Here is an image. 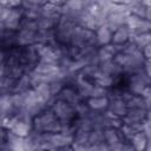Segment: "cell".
Masks as SVG:
<instances>
[{"instance_id": "obj_19", "label": "cell", "mask_w": 151, "mask_h": 151, "mask_svg": "<svg viewBox=\"0 0 151 151\" xmlns=\"http://www.w3.org/2000/svg\"><path fill=\"white\" fill-rule=\"evenodd\" d=\"M131 42H133L140 51H143L146 46H149L151 44V32H146V33H142L137 37L131 38L130 40Z\"/></svg>"}, {"instance_id": "obj_14", "label": "cell", "mask_w": 151, "mask_h": 151, "mask_svg": "<svg viewBox=\"0 0 151 151\" xmlns=\"http://www.w3.org/2000/svg\"><path fill=\"white\" fill-rule=\"evenodd\" d=\"M60 71L59 66L55 65V64H47V63H41L39 61L32 72L39 74V76H42V77H50V76H53L55 73H58Z\"/></svg>"}, {"instance_id": "obj_21", "label": "cell", "mask_w": 151, "mask_h": 151, "mask_svg": "<svg viewBox=\"0 0 151 151\" xmlns=\"http://www.w3.org/2000/svg\"><path fill=\"white\" fill-rule=\"evenodd\" d=\"M76 112H77V117L78 118H86V117H90L91 113H92V111L90 110V107L87 106L85 100L80 101L76 106Z\"/></svg>"}, {"instance_id": "obj_22", "label": "cell", "mask_w": 151, "mask_h": 151, "mask_svg": "<svg viewBox=\"0 0 151 151\" xmlns=\"http://www.w3.org/2000/svg\"><path fill=\"white\" fill-rule=\"evenodd\" d=\"M88 136L90 132H85V131H76L74 132V139H73V144H79V145H88Z\"/></svg>"}, {"instance_id": "obj_7", "label": "cell", "mask_w": 151, "mask_h": 151, "mask_svg": "<svg viewBox=\"0 0 151 151\" xmlns=\"http://www.w3.org/2000/svg\"><path fill=\"white\" fill-rule=\"evenodd\" d=\"M74 133L61 131L58 133H50V143L54 149H61L65 146H71L73 144Z\"/></svg>"}, {"instance_id": "obj_6", "label": "cell", "mask_w": 151, "mask_h": 151, "mask_svg": "<svg viewBox=\"0 0 151 151\" xmlns=\"http://www.w3.org/2000/svg\"><path fill=\"white\" fill-rule=\"evenodd\" d=\"M57 99H60L63 101H66L68 104H71L72 106H77L80 101H83L77 87L74 85H70V84H66V86L61 90V92L58 94Z\"/></svg>"}, {"instance_id": "obj_28", "label": "cell", "mask_w": 151, "mask_h": 151, "mask_svg": "<svg viewBox=\"0 0 151 151\" xmlns=\"http://www.w3.org/2000/svg\"><path fill=\"white\" fill-rule=\"evenodd\" d=\"M144 19L149 22H151V7H146V11H145V17Z\"/></svg>"}, {"instance_id": "obj_4", "label": "cell", "mask_w": 151, "mask_h": 151, "mask_svg": "<svg viewBox=\"0 0 151 151\" xmlns=\"http://www.w3.org/2000/svg\"><path fill=\"white\" fill-rule=\"evenodd\" d=\"M124 87L133 93V94H142V92L144 91V88L151 84V81L147 79V77L145 76V73L143 71L132 73V74H124Z\"/></svg>"}, {"instance_id": "obj_5", "label": "cell", "mask_w": 151, "mask_h": 151, "mask_svg": "<svg viewBox=\"0 0 151 151\" xmlns=\"http://www.w3.org/2000/svg\"><path fill=\"white\" fill-rule=\"evenodd\" d=\"M147 111L145 109H129L126 116L123 118V123L142 126L147 120Z\"/></svg>"}, {"instance_id": "obj_24", "label": "cell", "mask_w": 151, "mask_h": 151, "mask_svg": "<svg viewBox=\"0 0 151 151\" xmlns=\"http://www.w3.org/2000/svg\"><path fill=\"white\" fill-rule=\"evenodd\" d=\"M143 72L147 77V79L151 81V59H145L144 66H143Z\"/></svg>"}, {"instance_id": "obj_17", "label": "cell", "mask_w": 151, "mask_h": 151, "mask_svg": "<svg viewBox=\"0 0 151 151\" xmlns=\"http://www.w3.org/2000/svg\"><path fill=\"white\" fill-rule=\"evenodd\" d=\"M120 50L116 46H113L112 44L107 45V46H103L98 48V58L100 63H105V61H111L114 59L116 54L119 52Z\"/></svg>"}, {"instance_id": "obj_16", "label": "cell", "mask_w": 151, "mask_h": 151, "mask_svg": "<svg viewBox=\"0 0 151 151\" xmlns=\"http://www.w3.org/2000/svg\"><path fill=\"white\" fill-rule=\"evenodd\" d=\"M136 151H145L146 146L149 144V138L146 137V134L143 131H139L137 133H134L129 140H127Z\"/></svg>"}, {"instance_id": "obj_23", "label": "cell", "mask_w": 151, "mask_h": 151, "mask_svg": "<svg viewBox=\"0 0 151 151\" xmlns=\"http://www.w3.org/2000/svg\"><path fill=\"white\" fill-rule=\"evenodd\" d=\"M21 29H27V31H32V32H38L39 31V26H38V21L34 19H27L24 18L21 21Z\"/></svg>"}, {"instance_id": "obj_18", "label": "cell", "mask_w": 151, "mask_h": 151, "mask_svg": "<svg viewBox=\"0 0 151 151\" xmlns=\"http://www.w3.org/2000/svg\"><path fill=\"white\" fill-rule=\"evenodd\" d=\"M104 140L107 145H113L118 142L124 140L122 137V133L119 131V129H114V127H105L104 129Z\"/></svg>"}, {"instance_id": "obj_25", "label": "cell", "mask_w": 151, "mask_h": 151, "mask_svg": "<svg viewBox=\"0 0 151 151\" xmlns=\"http://www.w3.org/2000/svg\"><path fill=\"white\" fill-rule=\"evenodd\" d=\"M90 151H109V145L104 142V143H100V144L90 146Z\"/></svg>"}, {"instance_id": "obj_29", "label": "cell", "mask_w": 151, "mask_h": 151, "mask_svg": "<svg viewBox=\"0 0 151 151\" xmlns=\"http://www.w3.org/2000/svg\"><path fill=\"white\" fill-rule=\"evenodd\" d=\"M57 151H73V147H72V145L71 146H65V147H61V149H57Z\"/></svg>"}, {"instance_id": "obj_1", "label": "cell", "mask_w": 151, "mask_h": 151, "mask_svg": "<svg viewBox=\"0 0 151 151\" xmlns=\"http://www.w3.org/2000/svg\"><path fill=\"white\" fill-rule=\"evenodd\" d=\"M64 129L63 123L48 107L33 118V130L40 133H58Z\"/></svg>"}, {"instance_id": "obj_15", "label": "cell", "mask_w": 151, "mask_h": 151, "mask_svg": "<svg viewBox=\"0 0 151 151\" xmlns=\"http://www.w3.org/2000/svg\"><path fill=\"white\" fill-rule=\"evenodd\" d=\"M98 68H99V73L106 74V76H111V77H118V76L124 74L123 73V70L113 60L100 63L99 66H98Z\"/></svg>"}, {"instance_id": "obj_20", "label": "cell", "mask_w": 151, "mask_h": 151, "mask_svg": "<svg viewBox=\"0 0 151 151\" xmlns=\"http://www.w3.org/2000/svg\"><path fill=\"white\" fill-rule=\"evenodd\" d=\"M104 129H94L90 132L88 136V145L93 146L100 143H104Z\"/></svg>"}, {"instance_id": "obj_10", "label": "cell", "mask_w": 151, "mask_h": 151, "mask_svg": "<svg viewBox=\"0 0 151 151\" xmlns=\"http://www.w3.org/2000/svg\"><path fill=\"white\" fill-rule=\"evenodd\" d=\"M87 106L92 112H98V113H104L109 110L110 105V97L104 96V97H91L85 100Z\"/></svg>"}, {"instance_id": "obj_32", "label": "cell", "mask_w": 151, "mask_h": 151, "mask_svg": "<svg viewBox=\"0 0 151 151\" xmlns=\"http://www.w3.org/2000/svg\"><path fill=\"white\" fill-rule=\"evenodd\" d=\"M1 151H9V150H1Z\"/></svg>"}, {"instance_id": "obj_11", "label": "cell", "mask_w": 151, "mask_h": 151, "mask_svg": "<svg viewBox=\"0 0 151 151\" xmlns=\"http://www.w3.org/2000/svg\"><path fill=\"white\" fill-rule=\"evenodd\" d=\"M130 39H131L130 29H129L127 26H124V27H120V28H118L113 32L111 44L113 46L118 47L119 50H122L127 42H130Z\"/></svg>"}, {"instance_id": "obj_3", "label": "cell", "mask_w": 151, "mask_h": 151, "mask_svg": "<svg viewBox=\"0 0 151 151\" xmlns=\"http://www.w3.org/2000/svg\"><path fill=\"white\" fill-rule=\"evenodd\" d=\"M50 109L63 124H73V122L78 118L76 107L60 99H55L50 106Z\"/></svg>"}, {"instance_id": "obj_13", "label": "cell", "mask_w": 151, "mask_h": 151, "mask_svg": "<svg viewBox=\"0 0 151 151\" xmlns=\"http://www.w3.org/2000/svg\"><path fill=\"white\" fill-rule=\"evenodd\" d=\"M112 34H113V32L111 31V28L107 25H101L100 27H98L94 32L96 42H97L98 47L110 45L112 41Z\"/></svg>"}, {"instance_id": "obj_26", "label": "cell", "mask_w": 151, "mask_h": 151, "mask_svg": "<svg viewBox=\"0 0 151 151\" xmlns=\"http://www.w3.org/2000/svg\"><path fill=\"white\" fill-rule=\"evenodd\" d=\"M143 132L146 134V137L149 138V140H151V122L146 120L143 125Z\"/></svg>"}, {"instance_id": "obj_8", "label": "cell", "mask_w": 151, "mask_h": 151, "mask_svg": "<svg viewBox=\"0 0 151 151\" xmlns=\"http://www.w3.org/2000/svg\"><path fill=\"white\" fill-rule=\"evenodd\" d=\"M127 15L129 13L126 12H111L107 18H106V22L105 25H107L112 32H114L116 29L126 26V21H127Z\"/></svg>"}, {"instance_id": "obj_31", "label": "cell", "mask_w": 151, "mask_h": 151, "mask_svg": "<svg viewBox=\"0 0 151 151\" xmlns=\"http://www.w3.org/2000/svg\"><path fill=\"white\" fill-rule=\"evenodd\" d=\"M51 151H57V149H54V150H51Z\"/></svg>"}, {"instance_id": "obj_12", "label": "cell", "mask_w": 151, "mask_h": 151, "mask_svg": "<svg viewBox=\"0 0 151 151\" xmlns=\"http://www.w3.org/2000/svg\"><path fill=\"white\" fill-rule=\"evenodd\" d=\"M127 105L126 103L120 98V97H114V98H110V105H109V112L118 118H124L127 113Z\"/></svg>"}, {"instance_id": "obj_27", "label": "cell", "mask_w": 151, "mask_h": 151, "mask_svg": "<svg viewBox=\"0 0 151 151\" xmlns=\"http://www.w3.org/2000/svg\"><path fill=\"white\" fill-rule=\"evenodd\" d=\"M124 143H125V140H122V142H118L113 145H109V151H123Z\"/></svg>"}, {"instance_id": "obj_2", "label": "cell", "mask_w": 151, "mask_h": 151, "mask_svg": "<svg viewBox=\"0 0 151 151\" xmlns=\"http://www.w3.org/2000/svg\"><path fill=\"white\" fill-rule=\"evenodd\" d=\"M76 26H78V25L74 21H72L67 17L61 15L53 29L54 42L58 45H63V46H70L72 33H73Z\"/></svg>"}, {"instance_id": "obj_30", "label": "cell", "mask_w": 151, "mask_h": 151, "mask_svg": "<svg viewBox=\"0 0 151 151\" xmlns=\"http://www.w3.org/2000/svg\"><path fill=\"white\" fill-rule=\"evenodd\" d=\"M145 151H151V140H149V144L146 146V150Z\"/></svg>"}, {"instance_id": "obj_9", "label": "cell", "mask_w": 151, "mask_h": 151, "mask_svg": "<svg viewBox=\"0 0 151 151\" xmlns=\"http://www.w3.org/2000/svg\"><path fill=\"white\" fill-rule=\"evenodd\" d=\"M37 33L27 29H19L15 35V46L17 47H27L37 44Z\"/></svg>"}]
</instances>
